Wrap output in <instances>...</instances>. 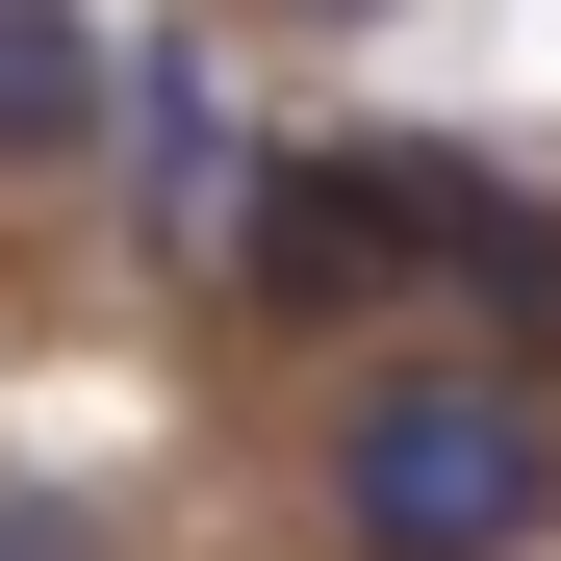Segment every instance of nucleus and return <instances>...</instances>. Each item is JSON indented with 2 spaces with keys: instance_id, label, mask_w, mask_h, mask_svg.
<instances>
[{
  "instance_id": "5",
  "label": "nucleus",
  "mask_w": 561,
  "mask_h": 561,
  "mask_svg": "<svg viewBox=\"0 0 561 561\" xmlns=\"http://www.w3.org/2000/svg\"><path fill=\"white\" fill-rule=\"evenodd\" d=\"M128 128V26L103 0H0V179H103Z\"/></svg>"
},
{
  "instance_id": "2",
  "label": "nucleus",
  "mask_w": 561,
  "mask_h": 561,
  "mask_svg": "<svg viewBox=\"0 0 561 561\" xmlns=\"http://www.w3.org/2000/svg\"><path fill=\"white\" fill-rule=\"evenodd\" d=\"M409 255H434V153H409V128H332V153H255V205H230V307H255L280 357H383Z\"/></svg>"
},
{
  "instance_id": "1",
  "label": "nucleus",
  "mask_w": 561,
  "mask_h": 561,
  "mask_svg": "<svg viewBox=\"0 0 561 561\" xmlns=\"http://www.w3.org/2000/svg\"><path fill=\"white\" fill-rule=\"evenodd\" d=\"M307 511L332 561H561V383H511V357H332L307 409Z\"/></svg>"
},
{
  "instance_id": "7",
  "label": "nucleus",
  "mask_w": 561,
  "mask_h": 561,
  "mask_svg": "<svg viewBox=\"0 0 561 561\" xmlns=\"http://www.w3.org/2000/svg\"><path fill=\"white\" fill-rule=\"evenodd\" d=\"M255 26H409V0H255Z\"/></svg>"
},
{
  "instance_id": "6",
  "label": "nucleus",
  "mask_w": 561,
  "mask_h": 561,
  "mask_svg": "<svg viewBox=\"0 0 561 561\" xmlns=\"http://www.w3.org/2000/svg\"><path fill=\"white\" fill-rule=\"evenodd\" d=\"M0 561H103V536H77V485H0Z\"/></svg>"
},
{
  "instance_id": "3",
  "label": "nucleus",
  "mask_w": 561,
  "mask_h": 561,
  "mask_svg": "<svg viewBox=\"0 0 561 561\" xmlns=\"http://www.w3.org/2000/svg\"><path fill=\"white\" fill-rule=\"evenodd\" d=\"M409 307H434V357L561 383V205H536V179H485V153H434V255H409Z\"/></svg>"
},
{
  "instance_id": "4",
  "label": "nucleus",
  "mask_w": 561,
  "mask_h": 561,
  "mask_svg": "<svg viewBox=\"0 0 561 561\" xmlns=\"http://www.w3.org/2000/svg\"><path fill=\"white\" fill-rule=\"evenodd\" d=\"M103 179H128V255H153V280H230L255 153H230V103H205V51H128V128H103Z\"/></svg>"
}]
</instances>
